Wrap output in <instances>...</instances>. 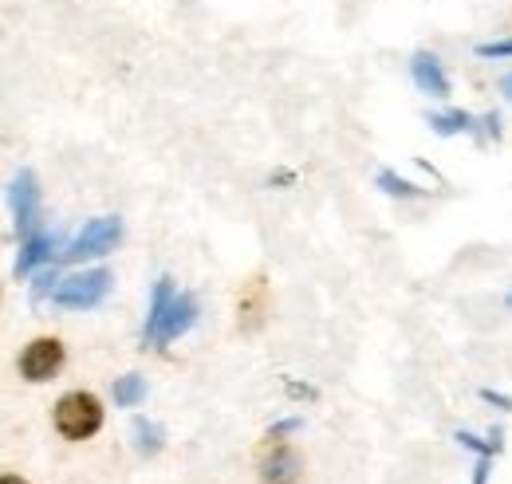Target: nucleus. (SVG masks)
Wrapping results in <instances>:
<instances>
[{
    "label": "nucleus",
    "mask_w": 512,
    "mask_h": 484,
    "mask_svg": "<svg viewBox=\"0 0 512 484\" xmlns=\"http://www.w3.org/2000/svg\"><path fill=\"white\" fill-rule=\"evenodd\" d=\"M12 217H16L20 237L28 241L36 233V217H40V185H36L32 170H20V178L12 182Z\"/></svg>",
    "instance_id": "39448f33"
},
{
    "label": "nucleus",
    "mask_w": 512,
    "mask_h": 484,
    "mask_svg": "<svg viewBox=\"0 0 512 484\" xmlns=\"http://www.w3.org/2000/svg\"><path fill=\"white\" fill-rule=\"evenodd\" d=\"M505 303H509V307H512V296H509V300H505Z\"/></svg>",
    "instance_id": "5701e85b"
},
{
    "label": "nucleus",
    "mask_w": 512,
    "mask_h": 484,
    "mask_svg": "<svg viewBox=\"0 0 512 484\" xmlns=\"http://www.w3.org/2000/svg\"><path fill=\"white\" fill-rule=\"evenodd\" d=\"M193 319H197V300H193L190 292L174 296V303H170V315H166V323H162V339H158V347H162V343L182 339V335L193 327Z\"/></svg>",
    "instance_id": "6e6552de"
},
{
    "label": "nucleus",
    "mask_w": 512,
    "mask_h": 484,
    "mask_svg": "<svg viewBox=\"0 0 512 484\" xmlns=\"http://www.w3.org/2000/svg\"><path fill=\"white\" fill-rule=\"evenodd\" d=\"M123 241V217H99L91 225H83V233L64 248L67 264L91 260V256H107L115 244Z\"/></svg>",
    "instance_id": "7ed1b4c3"
},
{
    "label": "nucleus",
    "mask_w": 512,
    "mask_h": 484,
    "mask_svg": "<svg viewBox=\"0 0 512 484\" xmlns=\"http://www.w3.org/2000/svg\"><path fill=\"white\" fill-rule=\"evenodd\" d=\"M142 398H146V382H142L138 374H127V378L115 382V402H119V406L130 410V406H138Z\"/></svg>",
    "instance_id": "ddd939ff"
},
{
    "label": "nucleus",
    "mask_w": 512,
    "mask_h": 484,
    "mask_svg": "<svg viewBox=\"0 0 512 484\" xmlns=\"http://www.w3.org/2000/svg\"><path fill=\"white\" fill-rule=\"evenodd\" d=\"M56 429L67 441H83L103 429V402L87 390H71L56 402Z\"/></svg>",
    "instance_id": "f257e3e1"
},
{
    "label": "nucleus",
    "mask_w": 512,
    "mask_h": 484,
    "mask_svg": "<svg viewBox=\"0 0 512 484\" xmlns=\"http://www.w3.org/2000/svg\"><path fill=\"white\" fill-rule=\"evenodd\" d=\"M481 398H485L489 406H497V410H509V414H512V398H509V394H501V390H481Z\"/></svg>",
    "instance_id": "a211bd4d"
},
{
    "label": "nucleus",
    "mask_w": 512,
    "mask_h": 484,
    "mask_svg": "<svg viewBox=\"0 0 512 484\" xmlns=\"http://www.w3.org/2000/svg\"><path fill=\"white\" fill-rule=\"evenodd\" d=\"M4 484H24V481H20V477H12V473H8V477H4Z\"/></svg>",
    "instance_id": "4be33fe9"
},
{
    "label": "nucleus",
    "mask_w": 512,
    "mask_h": 484,
    "mask_svg": "<svg viewBox=\"0 0 512 484\" xmlns=\"http://www.w3.org/2000/svg\"><path fill=\"white\" fill-rule=\"evenodd\" d=\"M264 477L272 484H296V477H300V461H296V453L292 449H272V457L264 461Z\"/></svg>",
    "instance_id": "9d476101"
},
{
    "label": "nucleus",
    "mask_w": 512,
    "mask_h": 484,
    "mask_svg": "<svg viewBox=\"0 0 512 484\" xmlns=\"http://www.w3.org/2000/svg\"><path fill=\"white\" fill-rule=\"evenodd\" d=\"M410 75H414L418 91H426V95H434V99H446L449 95V79H446V71H442V63H438V56H430V52H414Z\"/></svg>",
    "instance_id": "0eeeda50"
},
{
    "label": "nucleus",
    "mask_w": 512,
    "mask_h": 484,
    "mask_svg": "<svg viewBox=\"0 0 512 484\" xmlns=\"http://www.w3.org/2000/svg\"><path fill=\"white\" fill-rule=\"evenodd\" d=\"M292 429H300V422H296V418H288V422L272 425V437H284V433H292Z\"/></svg>",
    "instance_id": "aec40b11"
},
{
    "label": "nucleus",
    "mask_w": 512,
    "mask_h": 484,
    "mask_svg": "<svg viewBox=\"0 0 512 484\" xmlns=\"http://www.w3.org/2000/svg\"><path fill=\"white\" fill-rule=\"evenodd\" d=\"M477 56H481V60H509L512 40H489V44H477Z\"/></svg>",
    "instance_id": "f3484780"
},
{
    "label": "nucleus",
    "mask_w": 512,
    "mask_h": 484,
    "mask_svg": "<svg viewBox=\"0 0 512 484\" xmlns=\"http://www.w3.org/2000/svg\"><path fill=\"white\" fill-rule=\"evenodd\" d=\"M501 91H505V95L512 99V75H505V79H501Z\"/></svg>",
    "instance_id": "412c9836"
},
{
    "label": "nucleus",
    "mask_w": 512,
    "mask_h": 484,
    "mask_svg": "<svg viewBox=\"0 0 512 484\" xmlns=\"http://www.w3.org/2000/svg\"><path fill=\"white\" fill-rule=\"evenodd\" d=\"M56 288H60V276H56V268H44V272L36 276V288H32V300L40 303V300H44V296H48V292L56 296Z\"/></svg>",
    "instance_id": "2eb2a0df"
},
{
    "label": "nucleus",
    "mask_w": 512,
    "mask_h": 484,
    "mask_svg": "<svg viewBox=\"0 0 512 484\" xmlns=\"http://www.w3.org/2000/svg\"><path fill=\"white\" fill-rule=\"evenodd\" d=\"M379 189L394 193V197H418V193H422L414 182H406V178H398V174H390V170H383V174H379Z\"/></svg>",
    "instance_id": "4468645a"
},
{
    "label": "nucleus",
    "mask_w": 512,
    "mask_h": 484,
    "mask_svg": "<svg viewBox=\"0 0 512 484\" xmlns=\"http://www.w3.org/2000/svg\"><path fill=\"white\" fill-rule=\"evenodd\" d=\"M64 366V343L60 339H32L20 355V374L28 382H48Z\"/></svg>",
    "instance_id": "20e7f679"
},
{
    "label": "nucleus",
    "mask_w": 512,
    "mask_h": 484,
    "mask_svg": "<svg viewBox=\"0 0 512 484\" xmlns=\"http://www.w3.org/2000/svg\"><path fill=\"white\" fill-rule=\"evenodd\" d=\"M107 292H111V272L107 268H91V272H79V276L64 280L52 300L64 311H87V307H99L107 300Z\"/></svg>",
    "instance_id": "f03ea898"
},
{
    "label": "nucleus",
    "mask_w": 512,
    "mask_h": 484,
    "mask_svg": "<svg viewBox=\"0 0 512 484\" xmlns=\"http://www.w3.org/2000/svg\"><path fill=\"white\" fill-rule=\"evenodd\" d=\"M56 244H60V237H56V233H32V237L24 241V248H20V260H16V280H20V276H28L36 264L52 260Z\"/></svg>",
    "instance_id": "1a4fd4ad"
},
{
    "label": "nucleus",
    "mask_w": 512,
    "mask_h": 484,
    "mask_svg": "<svg viewBox=\"0 0 512 484\" xmlns=\"http://www.w3.org/2000/svg\"><path fill=\"white\" fill-rule=\"evenodd\" d=\"M430 126L449 138V134H465V130H473V115H465V111H446V115H430Z\"/></svg>",
    "instance_id": "f8f14e48"
},
{
    "label": "nucleus",
    "mask_w": 512,
    "mask_h": 484,
    "mask_svg": "<svg viewBox=\"0 0 512 484\" xmlns=\"http://www.w3.org/2000/svg\"><path fill=\"white\" fill-rule=\"evenodd\" d=\"M134 437H138V453H146V457H154L162 449V429L150 418H134Z\"/></svg>",
    "instance_id": "9b49d317"
},
{
    "label": "nucleus",
    "mask_w": 512,
    "mask_h": 484,
    "mask_svg": "<svg viewBox=\"0 0 512 484\" xmlns=\"http://www.w3.org/2000/svg\"><path fill=\"white\" fill-rule=\"evenodd\" d=\"M489 469H493V457H477V465H473V484L489 481Z\"/></svg>",
    "instance_id": "6ab92c4d"
},
{
    "label": "nucleus",
    "mask_w": 512,
    "mask_h": 484,
    "mask_svg": "<svg viewBox=\"0 0 512 484\" xmlns=\"http://www.w3.org/2000/svg\"><path fill=\"white\" fill-rule=\"evenodd\" d=\"M457 441H461L465 449H473L477 457H493V453L501 449V441H477V437H473V433H465V429L457 433Z\"/></svg>",
    "instance_id": "dca6fc26"
},
{
    "label": "nucleus",
    "mask_w": 512,
    "mask_h": 484,
    "mask_svg": "<svg viewBox=\"0 0 512 484\" xmlns=\"http://www.w3.org/2000/svg\"><path fill=\"white\" fill-rule=\"evenodd\" d=\"M174 280L170 276H162L158 284H154V296H150V315H146V327H142V343L146 347H158V339H162V323H166V315H170V303H174Z\"/></svg>",
    "instance_id": "423d86ee"
}]
</instances>
